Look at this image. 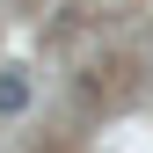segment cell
Wrapping results in <instances>:
<instances>
[{
	"label": "cell",
	"mask_w": 153,
	"mask_h": 153,
	"mask_svg": "<svg viewBox=\"0 0 153 153\" xmlns=\"http://www.w3.org/2000/svg\"><path fill=\"white\" fill-rule=\"evenodd\" d=\"M22 102H29V73H0V117H15Z\"/></svg>",
	"instance_id": "6da1fadb"
}]
</instances>
